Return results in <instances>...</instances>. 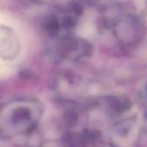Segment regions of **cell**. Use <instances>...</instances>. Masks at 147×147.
Instances as JSON below:
<instances>
[{
    "mask_svg": "<svg viewBox=\"0 0 147 147\" xmlns=\"http://www.w3.org/2000/svg\"><path fill=\"white\" fill-rule=\"evenodd\" d=\"M30 118V111L26 107H18L12 115V121L14 124L23 123Z\"/></svg>",
    "mask_w": 147,
    "mask_h": 147,
    "instance_id": "obj_2",
    "label": "cell"
},
{
    "mask_svg": "<svg viewBox=\"0 0 147 147\" xmlns=\"http://www.w3.org/2000/svg\"><path fill=\"white\" fill-rule=\"evenodd\" d=\"M64 144L68 147H85L87 139L83 133L71 132L64 136Z\"/></svg>",
    "mask_w": 147,
    "mask_h": 147,
    "instance_id": "obj_1",
    "label": "cell"
},
{
    "mask_svg": "<svg viewBox=\"0 0 147 147\" xmlns=\"http://www.w3.org/2000/svg\"><path fill=\"white\" fill-rule=\"evenodd\" d=\"M65 120L68 125H75L78 120V116L76 113L70 111L65 114Z\"/></svg>",
    "mask_w": 147,
    "mask_h": 147,
    "instance_id": "obj_4",
    "label": "cell"
},
{
    "mask_svg": "<svg viewBox=\"0 0 147 147\" xmlns=\"http://www.w3.org/2000/svg\"><path fill=\"white\" fill-rule=\"evenodd\" d=\"M131 103L129 100H124L119 101L117 103L116 109H117V111H119L121 113V112L128 110L131 107Z\"/></svg>",
    "mask_w": 147,
    "mask_h": 147,
    "instance_id": "obj_3",
    "label": "cell"
}]
</instances>
